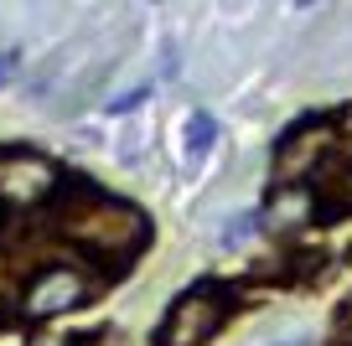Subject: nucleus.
<instances>
[{
	"label": "nucleus",
	"mask_w": 352,
	"mask_h": 346,
	"mask_svg": "<svg viewBox=\"0 0 352 346\" xmlns=\"http://www.w3.org/2000/svg\"><path fill=\"white\" fill-rule=\"evenodd\" d=\"M52 207H57L52 212L57 233H63L83 259L104 264V269H114V274L135 269V259L155 243V227H151V217H145V207L104 192V186L88 181V176H63Z\"/></svg>",
	"instance_id": "nucleus-1"
},
{
	"label": "nucleus",
	"mask_w": 352,
	"mask_h": 346,
	"mask_svg": "<svg viewBox=\"0 0 352 346\" xmlns=\"http://www.w3.org/2000/svg\"><path fill=\"white\" fill-rule=\"evenodd\" d=\"M239 295L223 279H197L166 305V321L155 325L151 346H212V336L233 321Z\"/></svg>",
	"instance_id": "nucleus-2"
},
{
	"label": "nucleus",
	"mask_w": 352,
	"mask_h": 346,
	"mask_svg": "<svg viewBox=\"0 0 352 346\" xmlns=\"http://www.w3.org/2000/svg\"><path fill=\"white\" fill-rule=\"evenodd\" d=\"M63 186V165L32 145H0V202L47 207Z\"/></svg>",
	"instance_id": "nucleus-3"
},
{
	"label": "nucleus",
	"mask_w": 352,
	"mask_h": 346,
	"mask_svg": "<svg viewBox=\"0 0 352 346\" xmlns=\"http://www.w3.org/2000/svg\"><path fill=\"white\" fill-rule=\"evenodd\" d=\"M88 300H94V279H88L78 264H63V259L42 264L21 290V310L32 315V321L67 315V310H78V305H88Z\"/></svg>",
	"instance_id": "nucleus-4"
},
{
	"label": "nucleus",
	"mask_w": 352,
	"mask_h": 346,
	"mask_svg": "<svg viewBox=\"0 0 352 346\" xmlns=\"http://www.w3.org/2000/svg\"><path fill=\"white\" fill-rule=\"evenodd\" d=\"M311 217L316 222H337L352 217V161H327L321 171H311Z\"/></svg>",
	"instance_id": "nucleus-5"
},
{
	"label": "nucleus",
	"mask_w": 352,
	"mask_h": 346,
	"mask_svg": "<svg viewBox=\"0 0 352 346\" xmlns=\"http://www.w3.org/2000/svg\"><path fill=\"white\" fill-rule=\"evenodd\" d=\"M212 140H218V119H212L208 108H192V119H187V165H202V155L212 150Z\"/></svg>",
	"instance_id": "nucleus-6"
},
{
	"label": "nucleus",
	"mask_w": 352,
	"mask_h": 346,
	"mask_svg": "<svg viewBox=\"0 0 352 346\" xmlns=\"http://www.w3.org/2000/svg\"><path fill=\"white\" fill-rule=\"evenodd\" d=\"M151 93H155V88H151V83H140V88H130V93L109 98V104H104V114H114V119H120V114H135V108H140Z\"/></svg>",
	"instance_id": "nucleus-7"
},
{
	"label": "nucleus",
	"mask_w": 352,
	"mask_h": 346,
	"mask_svg": "<svg viewBox=\"0 0 352 346\" xmlns=\"http://www.w3.org/2000/svg\"><path fill=\"white\" fill-rule=\"evenodd\" d=\"M327 346H352V300H342L337 321H331V336H327Z\"/></svg>",
	"instance_id": "nucleus-8"
},
{
	"label": "nucleus",
	"mask_w": 352,
	"mask_h": 346,
	"mask_svg": "<svg viewBox=\"0 0 352 346\" xmlns=\"http://www.w3.org/2000/svg\"><path fill=\"white\" fill-rule=\"evenodd\" d=\"M16 73H21V52H16V47H6V52H0V88L11 83Z\"/></svg>",
	"instance_id": "nucleus-9"
},
{
	"label": "nucleus",
	"mask_w": 352,
	"mask_h": 346,
	"mask_svg": "<svg viewBox=\"0 0 352 346\" xmlns=\"http://www.w3.org/2000/svg\"><path fill=\"white\" fill-rule=\"evenodd\" d=\"M296 5H300V11H306V5H316V0H296Z\"/></svg>",
	"instance_id": "nucleus-10"
},
{
	"label": "nucleus",
	"mask_w": 352,
	"mask_h": 346,
	"mask_svg": "<svg viewBox=\"0 0 352 346\" xmlns=\"http://www.w3.org/2000/svg\"><path fill=\"white\" fill-rule=\"evenodd\" d=\"M280 346H306V341H280Z\"/></svg>",
	"instance_id": "nucleus-11"
},
{
	"label": "nucleus",
	"mask_w": 352,
	"mask_h": 346,
	"mask_svg": "<svg viewBox=\"0 0 352 346\" xmlns=\"http://www.w3.org/2000/svg\"><path fill=\"white\" fill-rule=\"evenodd\" d=\"M0 331H6V315H0Z\"/></svg>",
	"instance_id": "nucleus-12"
}]
</instances>
